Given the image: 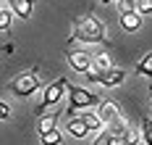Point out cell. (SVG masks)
<instances>
[{"mask_svg":"<svg viewBox=\"0 0 152 145\" xmlns=\"http://www.w3.org/2000/svg\"><path fill=\"white\" fill-rule=\"evenodd\" d=\"M74 42L107 45V27H105V21H100L94 13H81L79 18H74L71 34H68V45H74Z\"/></svg>","mask_w":152,"mask_h":145,"instance_id":"cell-1","label":"cell"},{"mask_svg":"<svg viewBox=\"0 0 152 145\" xmlns=\"http://www.w3.org/2000/svg\"><path fill=\"white\" fill-rule=\"evenodd\" d=\"M39 87H42V71H39V66H31L29 71H24V74H18L16 79L8 82V90H11L16 98H29V95H34Z\"/></svg>","mask_w":152,"mask_h":145,"instance_id":"cell-2","label":"cell"},{"mask_svg":"<svg viewBox=\"0 0 152 145\" xmlns=\"http://www.w3.org/2000/svg\"><path fill=\"white\" fill-rule=\"evenodd\" d=\"M66 95H68L66 116H76V111H84V108H92V106H97V103H100V95L89 92L87 87L71 84V82H66Z\"/></svg>","mask_w":152,"mask_h":145,"instance_id":"cell-3","label":"cell"},{"mask_svg":"<svg viewBox=\"0 0 152 145\" xmlns=\"http://www.w3.org/2000/svg\"><path fill=\"white\" fill-rule=\"evenodd\" d=\"M84 74H87L89 82L102 84V87H118L126 79V71H123L121 66H107V69H94V66H89Z\"/></svg>","mask_w":152,"mask_h":145,"instance_id":"cell-4","label":"cell"},{"mask_svg":"<svg viewBox=\"0 0 152 145\" xmlns=\"http://www.w3.org/2000/svg\"><path fill=\"white\" fill-rule=\"evenodd\" d=\"M66 77H58V79H53L50 84H45V90H42V100H39V106H37V116L39 113H45L47 108H53V106H58L61 103V98L66 95Z\"/></svg>","mask_w":152,"mask_h":145,"instance_id":"cell-5","label":"cell"},{"mask_svg":"<svg viewBox=\"0 0 152 145\" xmlns=\"http://www.w3.org/2000/svg\"><path fill=\"white\" fill-rule=\"evenodd\" d=\"M66 61H68V66H71L74 71L84 74V71L92 66V53L84 50V48H68L66 50Z\"/></svg>","mask_w":152,"mask_h":145,"instance_id":"cell-6","label":"cell"},{"mask_svg":"<svg viewBox=\"0 0 152 145\" xmlns=\"http://www.w3.org/2000/svg\"><path fill=\"white\" fill-rule=\"evenodd\" d=\"M142 13H139L137 8H131V11H121L118 13V24H121L123 32H139L142 29Z\"/></svg>","mask_w":152,"mask_h":145,"instance_id":"cell-7","label":"cell"},{"mask_svg":"<svg viewBox=\"0 0 152 145\" xmlns=\"http://www.w3.org/2000/svg\"><path fill=\"white\" fill-rule=\"evenodd\" d=\"M97 113H100V119H102V124H105V127H107V124H113L115 119H121V116H123L121 108H118L113 100H100V103H97Z\"/></svg>","mask_w":152,"mask_h":145,"instance_id":"cell-8","label":"cell"},{"mask_svg":"<svg viewBox=\"0 0 152 145\" xmlns=\"http://www.w3.org/2000/svg\"><path fill=\"white\" fill-rule=\"evenodd\" d=\"M8 5H11V11H13V16L18 18H26L31 16V11H34V0H8Z\"/></svg>","mask_w":152,"mask_h":145,"instance_id":"cell-9","label":"cell"},{"mask_svg":"<svg viewBox=\"0 0 152 145\" xmlns=\"http://www.w3.org/2000/svg\"><path fill=\"white\" fill-rule=\"evenodd\" d=\"M66 129H68V135L76 137V140H81V137H87V135H89V127L84 124V119H81V116H79V119H76V116H68Z\"/></svg>","mask_w":152,"mask_h":145,"instance_id":"cell-10","label":"cell"},{"mask_svg":"<svg viewBox=\"0 0 152 145\" xmlns=\"http://www.w3.org/2000/svg\"><path fill=\"white\" fill-rule=\"evenodd\" d=\"M58 127V111L55 113H39V119H37V132L42 135V132H50V129Z\"/></svg>","mask_w":152,"mask_h":145,"instance_id":"cell-11","label":"cell"},{"mask_svg":"<svg viewBox=\"0 0 152 145\" xmlns=\"http://www.w3.org/2000/svg\"><path fill=\"white\" fill-rule=\"evenodd\" d=\"M79 116L84 119V124L89 127V132H97V135H100V132L105 129V124H102V119H100L97 111H84V113H79Z\"/></svg>","mask_w":152,"mask_h":145,"instance_id":"cell-12","label":"cell"},{"mask_svg":"<svg viewBox=\"0 0 152 145\" xmlns=\"http://www.w3.org/2000/svg\"><path fill=\"white\" fill-rule=\"evenodd\" d=\"M134 74H139V77H152V50H150V53H144V55L137 61Z\"/></svg>","mask_w":152,"mask_h":145,"instance_id":"cell-13","label":"cell"},{"mask_svg":"<svg viewBox=\"0 0 152 145\" xmlns=\"http://www.w3.org/2000/svg\"><path fill=\"white\" fill-rule=\"evenodd\" d=\"M92 145H126V140H123L121 135H113V132L102 129V132H100V137H97Z\"/></svg>","mask_w":152,"mask_h":145,"instance_id":"cell-14","label":"cell"},{"mask_svg":"<svg viewBox=\"0 0 152 145\" xmlns=\"http://www.w3.org/2000/svg\"><path fill=\"white\" fill-rule=\"evenodd\" d=\"M39 143H42V145H61L63 143L61 129L55 127V129H50V132H42V135H39Z\"/></svg>","mask_w":152,"mask_h":145,"instance_id":"cell-15","label":"cell"},{"mask_svg":"<svg viewBox=\"0 0 152 145\" xmlns=\"http://www.w3.org/2000/svg\"><path fill=\"white\" fill-rule=\"evenodd\" d=\"M11 24H13V11L0 8V32H11Z\"/></svg>","mask_w":152,"mask_h":145,"instance_id":"cell-16","label":"cell"},{"mask_svg":"<svg viewBox=\"0 0 152 145\" xmlns=\"http://www.w3.org/2000/svg\"><path fill=\"white\" fill-rule=\"evenodd\" d=\"M92 66L94 69H107V66H113V64H110V55L107 53H92Z\"/></svg>","mask_w":152,"mask_h":145,"instance_id":"cell-17","label":"cell"},{"mask_svg":"<svg viewBox=\"0 0 152 145\" xmlns=\"http://www.w3.org/2000/svg\"><path fill=\"white\" fill-rule=\"evenodd\" d=\"M142 137H144V145H152V119L150 116H142Z\"/></svg>","mask_w":152,"mask_h":145,"instance_id":"cell-18","label":"cell"},{"mask_svg":"<svg viewBox=\"0 0 152 145\" xmlns=\"http://www.w3.org/2000/svg\"><path fill=\"white\" fill-rule=\"evenodd\" d=\"M121 137L126 140V145H137V143H139V129L129 124V127L123 129V135H121Z\"/></svg>","mask_w":152,"mask_h":145,"instance_id":"cell-19","label":"cell"},{"mask_svg":"<svg viewBox=\"0 0 152 145\" xmlns=\"http://www.w3.org/2000/svg\"><path fill=\"white\" fill-rule=\"evenodd\" d=\"M134 8H137L142 16H150L152 13V0H134Z\"/></svg>","mask_w":152,"mask_h":145,"instance_id":"cell-20","label":"cell"},{"mask_svg":"<svg viewBox=\"0 0 152 145\" xmlns=\"http://www.w3.org/2000/svg\"><path fill=\"white\" fill-rule=\"evenodd\" d=\"M5 119H11V108H8V103L0 100V121H5Z\"/></svg>","mask_w":152,"mask_h":145,"instance_id":"cell-21","label":"cell"},{"mask_svg":"<svg viewBox=\"0 0 152 145\" xmlns=\"http://www.w3.org/2000/svg\"><path fill=\"white\" fill-rule=\"evenodd\" d=\"M16 50V45H11V42H8V45H0V53H13Z\"/></svg>","mask_w":152,"mask_h":145,"instance_id":"cell-22","label":"cell"},{"mask_svg":"<svg viewBox=\"0 0 152 145\" xmlns=\"http://www.w3.org/2000/svg\"><path fill=\"white\" fill-rule=\"evenodd\" d=\"M100 3H105V5H107V3H113V0H100Z\"/></svg>","mask_w":152,"mask_h":145,"instance_id":"cell-23","label":"cell"},{"mask_svg":"<svg viewBox=\"0 0 152 145\" xmlns=\"http://www.w3.org/2000/svg\"><path fill=\"white\" fill-rule=\"evenodd\" d=\"M0 8H3V0H0Z\"/></svg>","mask_w":152,"mask_h":145,"instance_id":"cell-24","label":"cell"},{"mask_svg":"<svg viewBox=\"0 0 152 145\" xmlns=\"http://www.w3.org/2000/svg\"><path fill=\"white\" fill-rule=\"evenodd\" d=\"M150 108H152V100H150Z\"/></svg>","mask_w":152,"mask_h":145,"instance_id":"cell-25","label":"cell"},{"mask_svg":"<svg viewBox=\"0 0 152 145\" xmlns=\"http://www.w3.org/2000/svg\"><path fill=\"white\" fill-rule=\"evenodd\" d=\"M150 92H152V87H150Z\"/></svg>","mask_w":152,"mask_h":145,"instance_id":"cell-26","label":"cell"}]
</instances>
